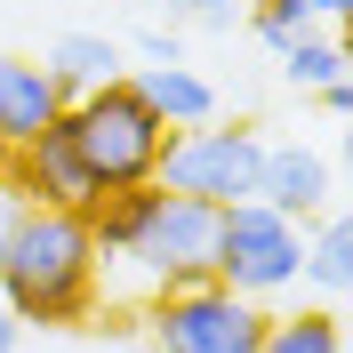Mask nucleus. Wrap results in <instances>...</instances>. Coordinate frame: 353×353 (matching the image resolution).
Segmentation results:
<instances>
[{
	"instance_id": "4be33fe9",
	"label": "nucleus",
	"mask_w": 353,
	"mask_h": 353,
	"mask_svg": "<svg viewBox=\"0 0 353 353\" xmlns=\"http://www.w3.org/2000/svg\"><path fill=\"white\" fill-rule=\"evenodd\" d=\"M17 330H24V321H17L8 305H0V353H17Z\"/></svg>"
},
{
	"instance_id": "1a4fd4ad",
	"label": "nucleus",
	"mask_w": 353,
	"mask_h": 353,
	"mask_svg": "<svg viewBox=\"0 0 353 353\" xmlns=\"http://www.w3.org/2000/svg\"><path fill=\"white\" fill-rule=\"evenodd\" d=\"M57 112H65V88L48 81V65L0 57V153H17V145H32L41 129H57Z\"/></svg>"
},
{
	"instance_id": "412c9836",
	"label": "nucleus",
	"mask_w": 353,
	"mask_h": 353,
	"mask_svg": "<svg viewBox=\"0 0 353 353\" xmlns=\"http://www.w3.org/2000/svg\"><path fill=\"white\" fill-rule=\"evenodd\" d=\"M8 217H17V193H8V169H0V241H8Z\"/></svg>"
},
{
	"instance_id": "f03ea898",
	"label": "nucleus",
	"mask_w": 353,
	"mask_h": 353,
	"mask_svg": "<svg viewBox=\"0 0 353 353\" xmlns=\"http://www.w3.org/2000/svg\"><path fill=\"white\" fill-rule=\"evenodd\" d=\"M65 137H72V153H81L88 193H112V185H153L161 145H169V121H161V112L129 88V72H121V81H105V88L65 97Z\"/></svg>"
},
{
	"instance_id": "5701e85b",
	"label": "nucleus",
	"mask_w": 353,
	"mask_h": 353,
	"mask_svg": "<svg viewBox=\"0 0 353 353\" xmlns=\"http://www.w3.org/2000/svg\"><path fill=\"white\" fill-rule=\"evenodd\" d=\"M121 353H153V345H121Z\"/></svg>"
},
{
	"instance_id": "423d86ee",
	"label": "nucleus",
	"mask_w": 353,
	"mask_h": 353,
	"mask_svg": "<svg viewBox=\"0 0 353 353\" xmlns=\"http://www.w3.org/2000/svg\"><path fill=\"white\" fill-rule=\"evenodd\" d=\"M209 241H217V209H209V201H185V193H161L153 225L137 233V249L121 265H137V273L153 281V297L201 289V281H217V273H209Z\"/></svg>"
},
{
	"instance_id": "7ed1b4c3",
	"label": "nucleus",
	"mask_w": 353,
	"mask_h": 353,
	"mask_svg": "<svg viewBox=\"0 0 353 353\" xmlns=\"http://www.w3.org/2000/svg\"><path fill=\"white\" fill-rule=\"evenodd\" d=\"M297 257H305V225L265 209V201H233L217 209V241H209V273L233 297H281L297 289Z\"/></svg>"
},
{
	"instance_id": "20e7f679",
	"label": "nucleus",
	"mask_w": 353,
	"mask_h": 353,
	"mask_svg": "<svg viewBox=\"0 0 353 353\" xmlns=\"http://www.w3.org/2000/svg\"><path fill=\"white\" fill-rule=\"evenodd\" d=\"M257 161H265V145L249 129L201 121V129H169L153 185L185 193V201H209V209H233V201H257Z\"/></svg>"
},
{
	"instance_id": "9b49d317",
	"label": "nucleus",
	"mask_w": 353,
	"mask_h": 353,
	"mask_svg": "<svg viewBox=\"0 0 353 353\" xmlns=\"http://www.w3.org/2000/svg\"><path fill=\"white\" fill-rule=\"evenodd\" d=\"M129 88L169 121V129H201V121H217V88L201 81L193 65H145V72H129Z\"/></svg>"
},
{
	"instance_id": "dca6fc26",
	"label": "nucleus",
	"mask_w": 353,
	"mask_h": 353,
	"mask_svg": "<svg viewBox=\"0 0 353 353\" xmlns=\"http://www.w3.org/2000/svg\"><path fill=\"white\" fill-rule=\"evenodd\" d=\"M241 17H249V32H257V41L273 48V57H281V48L297 41V32H313V8H305V0H249Z\"/></svg>"
},
{
	"instance_id": "f3484780",
	"label": "nucleus",
	"mask_w": 353,
	"mask_h": 353,
	"mask_svg": "<svg viewBox=\"0 0 353 353\" xmlns=\"http://www.w3.org/2000/svg\"><path fill=\"white\" fill-rule=\"evenodd\" d=\"M176 8H193V17H209V24H233L249 0H176Z\"/></svg>"
},
{
	"instance_id": "a211bd4d",
	"label": "nucleus",
	"mask_w": 353,
	"mask_h": 353,
	"mask_svg": "<svg viewBox=\"0 0 353 353\" xmlns=\"http://www.w3.org/2000/svg\"><path fill=\"white\" fill-rule=\"evenodd\" d=\"M313 97H321L330 121H345V112H353V81H330V88H313Z\"/></svg>"
},
{
	"instance_id": "9d476101",
	"label": "nucleus",
	"mask_w": 353,
	"mask_h": 353,
	"mask_svg": "<svg viewBox=\"0 0 353 353\" xmlns=\"http://www.w3.org/2000/svg\"><path fill=\"white\" fill-rule=\"evenodd\" d=\"M161 209V185H112V193H88L81 201V225H88V241H97V257H129L137 233L153 225Z\"/></svg>"
},
{
	"instance_id": "0eeeda50",
	"label": "nucleus",
	"mask_w": 353,
	"mask_h": 353,
	"mask_svg": "<svg viewBox=\"0 0 353 353\" xmlns=\"http://www.w3.org/2000/svg\"><path fill=\"white\" fill-rule=\"evenodd\" d=\"M0 169H8V193L17 201H41V209H81L88 201V176H81V153H72V137H65V112L32 145L0 153Z\"/></svg>"
},
{
	"instance_id": "2eb2a0df",
	"label": "nucleus",
	"mask_w": 353,
	"mask_h": 353,
	"mask_svg": "<svg viewBox=\"0 0 353 353\" xmlns=\"http://www.w3.org/2000/svg\"><path fill=\"white\" fill-rule=\"evenodd\" d=\"M345 65H353V57L330 41V32H321V24H313V32H297V41L281 48V72H289L297 88H330V81H345Z\"/></svg>"
},
{
	"instance_id": "6ab92c4d",
	"label": "nucleus",
	"mask_w": 353,
	"mask_h": 353,
	"mask_svg": "<svg viewBox=\"0 0 353 353\" xmlns=\"http://www.w3.org/2000/svg\"><path fill=\"white\" fill-rule=\"evenodd\" d=\"M145 57H153V65H185V48H176L169 32H145Z\"/></svg>"
},
{
	"instance_id": "aec40b11",
	"label": "nucleus",
	"mask_w": 353,
	"mask_h": 353,
	"mask_svg": "<svg viewBox=\"0 0 353 353\" xmlns=\"http://www.w3.org/2000/svg\"><path fill=\"white\" fill-rule=\"evenodd\" d=\"M305 8H313V24H337V17L353 8V0H305Z\"/></svg>"
},
{
	"instance_id": "4468645a",
	"label": "nucleus",
	"mask_w": 353,
	"mask_h": 353,
	"mask_svg": "<svg viewBox=\"0 0 353 353\" xmlns=\"http://www.w3.org/2000/svg\"><path fill=\"white\" fill-rule=\"evenodd\" d=\"M257 353H345V330H337V313H330V305H305V313H265Z\"/></svg>"
},
{
	"instance_id": "39448f33",
	"label": "nucleus",
	"mask_w": 353,
	"mask_h": 353,
	"mask_svg": "<svg viewBox=\"0 0 353 353\" xmlns=\"http://www.w3.org/2000/svg\"><path fill=\"white\" fill-rule=\"evenodd\" d=\"M137 321H145V345L153 353H257V337H265V305L257 297H233L225 281L169 289Z\"/></svg>"
},
{
	"instance_id": "f8f14e48",
	"label": "nucleus",
	"mask_w": 353,
	"mask_h": 353,
	"mask_svg": "<svg viewBox=\"0 0 353 353\" xmlns=\"http://www.w3.org/2000/svg\"><path fill=\"white\" fill-rule=\"evenodd\" d=\"M48 81L65 88V97L121 81V41H105V32H65V41L48 48Z\"/></svg>"
},
{
	"instance_id": "f257e3e1",
	"label": "nucleus",
	"mask_w": 353,
	"mask_h": 353,
	"mask_svg": "<svg viewBox=\"0 0 353 353\" xmlns=\"http://www.w3.org/2000/svg\"><path fill=\"white\" fill-rule=\"evenodd\" d=\"M0 305L32 330H81L97 321V241L81 209L17 201L8 241H0Z\"/></svg>"
},
{
	"instance_id": "ddd939ff",
	"label": "nucleus",
	"mask_w": 353,
	"mask_h": 353,
	"mask_svg": "<svg viewBox=\"0 0 353 353\" xmlns=\"http://www.w3.org/2000/svg\"><path fill=\"white\" fill-rule=\"evenodd\" d=\"M297 281H313L321 297H345L353 289V225L337 217V209L313 217V241H305V257H297Z\"/></svg>"
},
{
	"instance_id": "6e6552de",
	"label": "nucleus",
	"mask_w": 353,
	"mask_h": 353,
	"mask_svg": "<svg viewBox=\"0 0 353 353\" xmlns=\"http://www.w3.org/2000/svg\"><path fill=\"white\" fill-rule=\"evenodd\" d=\"M330 193H337V169H330V153H313V145H265V161H257V201L265 209H281V217H321L330 209Z\"/></svg>"
}]
</instances>
